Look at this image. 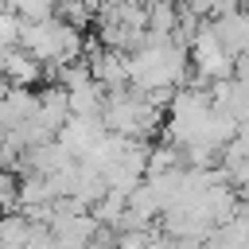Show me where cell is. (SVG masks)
Returning a JSON list of instances; mask_svg holds the SVG:
<instances>
[{
  "instance_id": "obj_1",
  "label": "cell",
  "mask_w": 249,
  "mask_h": 249,
  "mask_svg": "<svg viewBox=\"0 0 249 249\" xmlns=\"http://www.w3.org/2000/svg\"><path fill=\"white\" fill-rule=\"evenodd\" d=\"M214 23H218V39H222V47H226L233 58H241V54L249 51V12L230 8V12L214 16Z\"/></svg>"
}]
</instances>
